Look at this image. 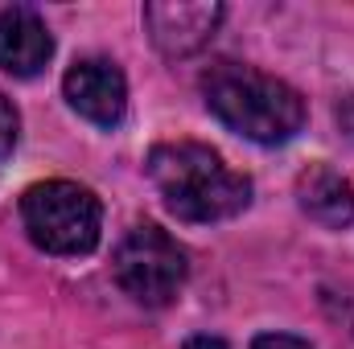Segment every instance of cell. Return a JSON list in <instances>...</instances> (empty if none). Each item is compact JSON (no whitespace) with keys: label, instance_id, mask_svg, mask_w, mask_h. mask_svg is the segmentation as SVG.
I'll return each mask as SVG.
<instances>
[{"label":"cell","instance_id":"obj_1","mask_svg":"<svg viewBox=\"0 0 354 349\" xmlns=\"http://www.w3.org/2000/svg\"><path fill=\"white\" fill-rule=\"evenodd\" d=\"M149 181L157 185L165 210L181 222H227L248 210L252 201V181L227 161L194 140L157 144L145 161Z\"/></svg>","mask_w":354,"mask_h":349},{"label":"cell","instance_id":"obj_2","mask_svg":"<svg viewBox=\"0 0 354 349\" xmlns=\"http://www.w3.org/2000/svg\"><path fill=\"white\" fill-rule=\"evenodd\" d=\"M202 99L218 123L256 144H284L305 128L301 90L243 62H214L202 74Z\"/></svg>","mask_w":354,"mask_h":349},{"label":"cell","instance_id":"obj_3","mask_svg":"<svg viewBox=\"0 0 354 349\" xmlns=\"http://www.w3.org/2000/svg\"><path fill=\"white\" fill-rule=\"evenodd\" d=\"M21 222L50 255H87L103 230V206L79 181H37L21 197Z\"/></svg>","mask_w":354,"mask_h":349},{"label":"cell","instance_id":"obj_4","mask_svg":"<svg viewBox=\"0 0 354 349\" xmlns=\"http://www.w3.org/2000/svg\"><path fill=\"white\" fill-rule=\"evenodd\" d=\"M111 271H115V283L136 304L165 308L177 292H181L189 263H185V251L177 247L161 226L140 222V226H132L120 239V247L111 255Z\"/></svg>","mask_w":354,"mask_h":349},{"label":"cell","instance_id":"obj_5","mask_svg":"<svg viewBox=\"0 0 354 349\" xmlns=\"http://www.w3.org/2000/svg\"><path fill=\"white\" fill-rule=\"evenodd\" d=\"M223 12L218 0H149L145 29L165 58H189L218 33Z\"/></svg>","mask_w":354,"mask_h":349},{"label":"cell","instance_id":"obj_6","mask_svg":"<svg viewBox=\"0 0 354 349\" xmlns=\"http://www.w3.org/2000/svg\"><path fill=\"white\" fill-rule=\"evenodd\" d=\"M62 94L99 128H115L128 115V79L111 58H79L62 79Z\"/></svg>","mask_w":354,"mask_h":349},{"label":"cell","instance_id":"obj_7","mask_svg":"<svg viewBox=\"0 0 354 349\" xmlns=\"http://www.w3.org/2000/svg\"><path fill=\"white\" fill-rule=\"evenodd\" d=\"M54 54V37L46 21L29 4L0 8V70L12 79H33Z\"/></svg>","mask_w":354,"mask_h":349},{"label":"cell","instance_id":"obj_8","mask_svg":"<svg viewBox=\"0 0 354 349\" xmlns=\"http://www.w3.org/2000/svg\"><path fill=\"white\" fill-rule=\"evenodd\" d=\"M297 206L313 222H322L330 230H346L354 222L351 181L338 173V169H330V165H309L305 173L297 177Z\"/></svg>","mask_w":354,"mask_h":349},{"label":"cell","instance_id":"obj_9","mask_svg":"<svg viewBox=\"0 0 354 349\" xmlns=\"http://www.w3.org/2000/svg\"><path fill=\"white\" fill-rule=\"evenodd\" d=\"M17 136H21V115H17V107L4 99V90H0V161L17 148Z\"/></svg>","mask_w":354,"mask_h":349},{"label":"cell","instance_id":"obj_10","mask_svg":"<svg viewBox=\"0 0 354 349\" xmlns=\"http://www.w3.org/2000/svg\"><path fill=\"white\" fill-rule=\"evenodd\" d=\"M252 349H313V346L301 341V337H292V333H264V337H256Z\"/></svg>","mask_w":354,"mask_h":349},{"label":"cell","instance_id":"obj_11","mask_svg":"<svg viewBox=\"0 0 354 349\" xmlns=\"http://www.w3.org/2000/svg\"><path fill=\"white\" fill-rule=\"evenodd\" d=\"M334 115H338V128H342V132L354 140V94H346V99L334 107Z\"/></svg>","mask_w":354,"mask_h":349},{"label":"cell","instance_id":"obj_12","mask_svg":"<svg viewBox=\"0 0 354 349\" xmlns=\"http://www.w3.org/2000/svg\"><path fill=\"white\" fill-rule=\"evenodd\" d=\"M181 349H227V341H223V337H210V333H202V337H189Z\"/></svg>","mask_w":354,"mask_h":349},{"label":"cell","instance_id":"obj_13","mask_svg":"<svg viewBox=\"0 0 354 349\" xmlns=\"http://www.w3.org/2000/svg\"><path fill=\"white\" fill-rule=\"evenodd\" d=\"M342 321H346V329L354 333V296L351 300H342Z\"/></svg>","mask_w":354,"mask_h":349}]
</instances>
